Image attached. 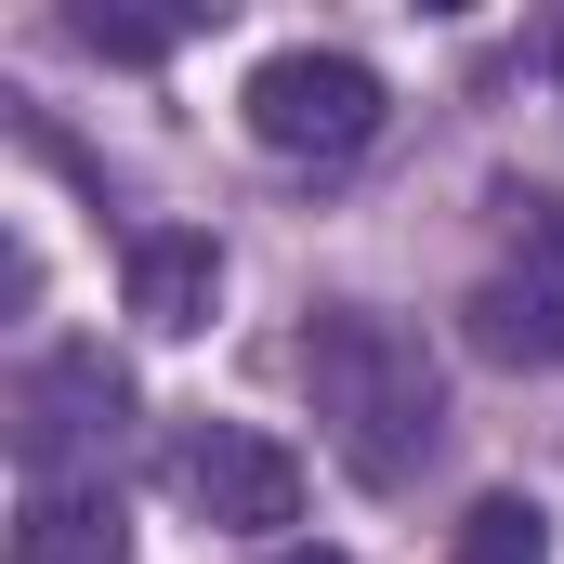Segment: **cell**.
Listing matches in <instances>:
<instances>
[{"instance_id": "1", "label": "cell", "mask_w": 564, "mask_h": 564, "mask_svg": "<svg viewBox=\"0 0 564 564\" xmlns=\"http://www.w3.org/2000/svg\"><path fill=\"white\" fill-rule=\"evenodd\" d=\"M302 394H315V433L355 486H408L446 433V381L394 315H315L302 328Z\"/></svg>"}, {"instance_id": "2", "label": "cell", "mask_w": 564, "mask_h": 564, "mask_svg": "<svg viewBox=\"0 0 564 564\" xmlns=\"http://www.w3.org/2000/svg\"><path fill=\"white\" fill-rule=\"evenodd\" d=\"M132 446V381L106 368V341H66L13 381V459L26 486H106V459Z\"/></svg>"}, {"instance_id": "3", "label": "cell", "mask_w": 564, "mask_h": 564, "mask_svg": "<svg viewBox=\"0 0 564 564\" xmlns=\"http://www.w3.org/2000/svg\"><path fill=\"white\" fill-rule=\"evenodd\" d=\"M171 499L197 525H224V539H276V525H302V459L276 433H250V421H184L171 433Z\"/></svg>"}, {"instance_id": "4", "label": "cell", "mask_w": 564, "mask_h": 564, "mask_svg": "<svg viewBox=\"0 0 564 564\" xmlns=\"http://www.w3.org/2000/svg\"><path fill=\"white\" fill-rule=\"evenodd\" d=\"M250 144H276V158H355V144L381 132V66H355V53H263L250 66Z\"/></svg>"}, {"instance_id": "5", "label": "cell", "mask_w": 564, "mask_h": 564, "mask_svg": "<svg viewBox=\"0 0 564 564\" xmlns=\"http://www.w3.org/2000/svg\"><path fill=\"white\" fill-rule=\"evenodd\" d=\"M459 328H473L486 368H564V210L525 224V250L459 302Z\"/></svg>"}, {"instance_id": "6", "label": "cell", "mask_w": 564, "mask_h": 564, "mask_svg": "<svg viewBox=\"0 0 564 564\" xmlns=\"http://www.w3.org/2000/svg\"><path fill=\"white\" fill-rule=\"evenodd\" d=\"M210 302H224V250H210L197 224H144L132 237V315L158 328V341H197Z\"/></svg>"}, {"instance_id": "7", "label": "cell", "mask_w": 564, "mask_h": 564, "mask_svg": "<svg viewBox=\"0 0 564 564\" xmlns=\"http://www.w3.org/2000/svg\"><path fill=\"white\" fill-rule=\"evenodd\" d=\"M13 564H132L119 486H26V512H13Z\"/></svg>"}, {"instance_id": "8", "label": "cell", "mask_w": 564, "mask_h": 564, "mask_svg": "<svg viewBox=\"0 0 564 564\" xmlns=\"http://www.w3.org/2000/svg\"><path fill=\"white\" fill-rule=\"evenodd\" d=\"M459 564H552V512L512 499V486L473 499V512H459Z\"/></svg>"}, {"instance_id": "9", "label": "cell", "mask_w": 564, "mask_h": 564, "mask_svg": "<svg viewBox=\"0 0 564 564\" xmlns=\"http://www.w3.org/2000/svg\"><path fill=\"white\" fill-rule=\"evenodd\" d=\"M66 40L106 53V66H158L171 40H197V13H66Z\"/></svg>"}, {"instance_id": "10", "label": "cell", "mask_w": 564, "mask_h": 564, "mask_svg": "<svg viewBox=\"0 0 564 564\" xmlns=\"http://www.w3.org/2000/svg\"><path fill=\"white\" fill-rule=\"evenodd\" d=\"M263 564H341V552H315V539H289V552H263Z\"/></svg>"}]
</instances>
